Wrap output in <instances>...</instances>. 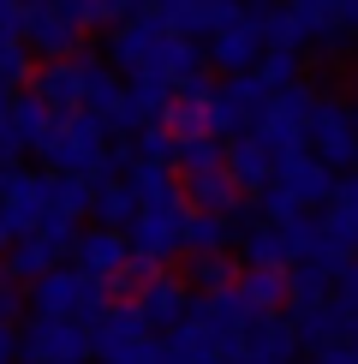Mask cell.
<instances>
[{"instance_id":"7c38bea8","label":"cell","mask_w":358,"mask_h":364,"mask_svg":"<svg viewBox=\"0 0 358 364\" xmlns=\"http://www.w3.org/2000/svg\"><path fill=\"white\" fill-rule=\"evenodd\" d=\"M72 263L84 269V275H96V281H119V269L131 263V239L126 233H114V227H90V233L78 239V251H72Z\"/></svg>"},{"instance_id":"5bb4252c","label":"cell","mask_w":358,"mask_h":364,"mask_svg":"<svg viewBox=\"0 0 358 364\" xmlns=\"http://www.w3.org/2000/svg\"><path fill=\"white\" fill-rule=\"evenodd\" d=\"M227 173H233V186H239V191L263 197L268 186H275L281 161L263 149V138H257V132H245V138H233V144H227Z\"/></svg>"},{"instance_id":"484cf974","label":"cell","mask_w":358,"mask_h":364,"mask_svg":"<svg viewBox=\"0 0 358 364\" xmlns=\"http://www.w3.org/2000/svg\"><path fill=\"white\" fill-rule=\"evenodd\" d=\"M18 353H24V335L12 323H0V364H18Z\"/></svg>"},{"instance_id":"8fae6325","label":"cell","mask_w":358,"mask_h":364,"mask_svg":"<svg viewBox=\"0 0 358 364\" xmlns=\"http://www.w3.org/2000/svg\"><path fill=\"white\" fill-rule=\"evenodd\" d=\"M84 30L66 18V12L54 6V0H36V6H24V42L30 48H42L48 60H72V42H78Z\"/></svg>"},{"instance_id":"3957f363","label":"cell","mask_w":358,"mask_h":364,"mask_svg":"<svg viewBox=\"0 0 358 364\" xmlns=\"http://www.w3.org/2000/svg\"><path fill=\"white\" fill-rule=\"evenodd\" d=\"M90 335H96V358L102 364H143L156 353V323L143 316L138 299H114L108 316H102Z\"/></svg>"},{"instance_id":"5b68a950","label":"cell","mask_w":358,"mask_h":364,"mask_svg":"<svg viewBox=\"0 0 358 364\" xmlns=\"http://www.w3.org/2000/svg\"><path fill=\"white\" fill-rule=\"evenodd\" d=\"M185 227H191V197H173V203H143L138 221H131V257H149L156 269H168L179 251H185Z\"/></svg>"},{"instance_id":"ba28073f","label":"cell","mask_w":358,"mask_h":364,"mask_svg":"<svg viewBox=\"0 0 358 364\" xmlns=\"http://www.w3.org/2000/svg\"><path fill=\"white\" fill-rule=\"evenodd\" d=\"M203 54H209V66L227 72V78H239V72H257L263 54H268L263 24H257V18H233V24H221L215 36L203 42Z\"/></svg>"},{"instance_id":"30bf717a","label":"cell","mask_w":358,"mask_h":364,"mask_svg":"<svg viewBox=\"0 0 358 364\" xmlns=\"http://www.w3.org/2000/svg\"><path fill=\"white\" fill-rule=\"evenodd\" d=\"M30 90H36L54 114H84V54H72V60H42L36 78H30Z\"/></svg>"},{"instance_id":"2e32d148","label":"cell","mask_w":358,"mask_h":364,"mask_svg":"<svg viewBox=\"0 0 358 364\" xmlns=\"http://www.w3.org/2000/svg\"><path fill=\"white\" fill-rule=\"evenodd\" d=\"M138 305H143V316H149L156 328H168V335H173V328L191 316V305H197V299H191V287L179 281V275H168V269H161V275L138 293Z\"/></svg>"},{"instance_id":"9a60e30c","label":"cell","mask_w":358,"mask_h":364,"mask_svg":"<svg viewBox=\"0 0 358 364\" xmlns=\"http://www.w3.org/2000/svg\"><path fill=\"white\" fill-rule=\"evenodd\" d=\"M185 197H191V209H209V215H233L239 227H251V203H245V191L233 186V173H227V168L185 179Z\"/></svg>"},{"instance_id":"603a6c76","label":"cell","mask_w":358,"mask_h":364,"mask_svg":"<svg viewBox=\"0 0 358 364\" xmlns=\"http://www.w3.org/2000/svg\"><path fill=\"white\" fill-rule=\"evenodd\" d=\"M257 78L268 84V90H293L305 72H298V48H268L263 54V66H257Z\"/></svg>"},{"instance_id":"ffe728a7","label":"cell","mask_w":358,"mask_h":364,"mask_svg":"<svg viewBox=\"0 0 358 364\" xmlns=\"http://www.w3.org/2000/svg\"><path fill=\"white\" fill-rule=\"evenodd\" d=\"M138 191L126 186V179H96V221L114 227V233H131V221H138Z\"/></svg>"},{"instance_id":"f1b7e54d","label":"cell","mask_w":358,"mask_h":364,"mask_svg":"<svg viewBox=\"0 0 358 364\" xmlns=\"http://www.w3.org/2000/svg\"><path fill=\"white\" fill-rule=\"evenodd\" d=\"M352 173H358V168H352Z\"/></svg>"},{"instance_id":"6da1fadb","label":"cell","mask_w":358,"mask_h":364,"mask_svg":"<svg viewBox=\"0 0 358 364\" xmlns=\"http://www.w3.org/2000/svg\"><path fill=\"white\" fill-rule=\"evenodd\" d=\"M42 168L48 173H72V179H102L114 156V138H108V119L96 114H60L48 126V138L36 144Z\"/></svg>"},{"instance_id":"4316f807","label":"cell","mask_w":358,"mask_h":364,"mask_svg":"<svg viewBox=\"0 0 358 364\" xmlns=\"http://www.w3.org/2000/svg\"><path fill=\"white\" fill-rule=\"evenodd\" d=\"M322 6H328V12H335V24H340V12H347V6H352V0H322Z\"/></svg>"},{"instance_id":"cb8c5ba5","label":"cell","mask_w":358,"mask_h":364,"mask_svg":"<svg viewBox=\"0 0 358 364\" xmlns=\"http://www.w3.org/2000/svg\"><path fill=\"white\" fill-rule=\"evenodd\" d=\"M335 305L358 316V257H347V263L335 269Z\"/></svg>"},{"instance_id":"e0dca14e","label":"cell","mask_w":358,"mask_h":364,"mask_svg":"<svg viewBox=\"0 0 358 364\" xmlns=\"http://www.w3.org/2000/svg\"><path fill=\"white\" fill-rule=\"evenodd\" d=\"M239 251H245V269H293L298 263L287 227H275V221H251L239 233Z\"/></svg>"},{"instance_id":"7a4b0ae2","label":"cell","mask_w":358,"mask_h":364,"mask_svg":"<svg viewBox=\"0 0 358 364\" xmlns=\"http://www.w3.org/2000/svg\"><path fill=\"white\" fill-rule=\"evenodd\" d=\"M108 281H96V275H84L78 263H60L54 275H42L36 287H30V311L36 316H54V323H90L96 328L102 316H108Z\"/></svg>"},{"instance_id":"ac0fdd59","label":"cell","mask_w":358,"mask_h":364,"mask_svg":"<svg viewBox=\"0 0 358 364\" xmlns=\"http://www.w3.org/2000/svg\"><path fill=\"white\" fill-rule=\"evenodd\" d=\"M233 215H209V209H191V227H185V257H221L233 245Z\"/></svg>"},{"instance_id":"7402d4cb","label":"cell","mask_w":358,"mask_h":364,"mask_svg":"<svg viewBox=\"0 0 358 364\" xmlns=\"http://www.w3.org/2000/svg\"><path fill=\"white\" fill-rule=\"evenodd\" d=\"M191 287L209 299V293H227V287H239V275H233V263H227V251L221 257H191Z\"/></svg>"},{"instance_id":"52a82bcc","label":"cell","mask_w":358,"mask_h":364,"mask_svg":"<svg viewBox=\"0 0 358 364\" xmlns=\"http://www.w3.org/2000/svg\"><path fill=\"white\" fill-rule=\"evenodd\" d=\"M96 358V335L90 323H54V316H30L18 364H84Z\"/></svg>"},{"instance_id":"4fadbf2b","label":"cell","mask_w":358,"mask_h":364,"mask_svg":"<svg viewBox=\"0 0 358 364\" xmlns=\"http://www.w3.org/2000/svg\"><path fill=\"white\" fill-rule=\"evenodd\" d=\"M293 346H298V328L281 311H268V316H257V323L245 328V341H239V364H287Z\"/></svg>"},{"instance_id":"83f0119b","label":"cell","mask_w":358,"mask_h":364,"mask_svg":"<svg viewBox=\"0 0 358 364\" xmlns=\"http://www.w3.org/2000/svg\"><path fill=\"white\" fill-rule=\"evenodd\" d=\"M352 126H358V102H352Z\"/></svg>"},{"instance_id":"44dd1931","label":"cell","mask_w":358,"mask_h":364,"mask_svg":"<svg viewBox=\"0 0 358 364\" xmlns=\"http://www.w3.org/2000/svg\"><path fill=\"white\" fill-rule=\"evenodd\" d=\"M173 168L185 173V179L227 168V138H215V132H197V138H179V161H173Z\"/></svg>"},{"instance_id":"8992f818","label":"cell","mask_w":358,"mask_h":364,"mask_svg":"<svg viewBox=\"0 0 358 364\" xmlns=\"http://www.w3.org/2000/svg\"><path fill=\"white\" fill-rule=\"evenodd\" d=\"M305 149L335 173L358 168V126H352L347 102H317V114H310V126H305Z\"/></svg>"},{"instance_id":"d6986e66","label":"cell","mask_w":358,"mask_h":364,"mask_svg":"<svg viewBox=\"0 0 358 364\" xmlns=\"http://www.w3.org/2000/svg\"><path fill=\"white\" fill-rule=\"evenodd\" d=\"M239 293H245V305L268 316V311H281L293 299V281H287V269H245L239 275Z\"/></svg>"},{"instance_id":"d4e9b609","label":"cell","mask_w":358,"mask_h":364,"mask_svg":"<svg viewBox=\"0 0 358 364\" xmlns=\"http://www.w3.org/2000/svg\"><path fill=\"white\" fill-rule=\"evenodd\" d=\"M328 209H347V215H358V173H340L335 203H328Z\"/></svg>"},{"instance_id":"9c48e42d","label":"cell","mask_w":358,"mask_h":364,"mask_svg":"<svg viewBox=\"0 0 358 364\" xmlns=\"http://www.w3.org/2000/svg\"><path fill=\"white\" fill-rule=\"evenodd\" d=\"M275 186L287 191L298 209H328V203H335V186H340V173H335V168H322V161L305 149V156H293L287 168L275 173Z\"/></svg>"},{"instance_id":"277c9868","label":"cell","mask_w":358,"mask_h":364,"mask_svg":"<svg viewBox=\"0 0 358 364\" xmlns=\"http://www.w3.org/2000/svg\"><path fill=\"white\" fill-rule=\"evenodd\" d=\"M0 215L12 233H36L54 215V173L48 168H0ZM12 239V245H18Z\"/></svg>"}]
</instances>
